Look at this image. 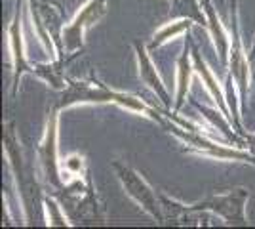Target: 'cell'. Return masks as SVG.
<instances>
[{
    "label": "cell",
    "mask_w": 255,
    "mask_h": 229,
    "mask_svg": "<svg viewBox=\"0 0 255 229\" xmlns=\"http://www.w3.org/2000/svg\"><path fill=\"white\" fill-rule=\"evenodd\" d=\"M248 189L246 187H236L227 193H219V195H210L204 201L191 205V207H183L181 212H200V210H208L231 224V226H246V203H248Z\"/></svg>",
    "instance_id": "cell-1"
},
{
    "label": "cell",
    "mask_w": 255,
    "mask_h": 229,
    "mask_svg": "<svg viewBox=\"0 0 255 229\" xmlns=\"http://www.w3.org/2000/svg\"><path fill=\"white\" fill-rule=\"evenodd\" d=\"M113 168H115L118 180H120L122 187L126 189L128 195L131 197L139 207L149 214L150 218L156 220L158 224H162V222H164V214H162L164 205L158 201V197L152 191V187H150L133 168H129L128 164H122V163H118V161H115V163H113Z\"/></svg>",
    "instance_id": "cell-2"
},
{
    "label": "cell",
    "mask_w": 255,
    "mask_h": 229,
    "mask_svg": "<svg viewBox=\"0 0 255 229\" xmlns=\"http://www.w3.org/2000/svg\"><path fill=\"white\" fill-rule=\"evenodd\" d=\"M168 130L173 132L179 140L187 143L192 151L202 153L206 157H212L217 161H240V163H252L255 164V157L250 155L248 151H242L236 147H227L223 143H215L213 140H210L208 136H204L200 132H191L181 128L179 124H170Z\"/></svg>",
    "instance_id": "cell-3"
},
{
    "label": "cell",
    "mask_w": 255,
    "mask_h": 229,
    "mask_svg": "<svg viewBox=\"0 0 255 229\" xmlns=\"http://www.w3.org/2000/svg\"><path fill=\"white\" fill-rule=\"evenodd\" d=\"M107 6H109V0H88L84 6L80 8V11L76 13L75 19L61 31L63 48L69 54H73V52L82 48L84 33L105 15Z\"/></svg>",
    "instance_id": "cell-4"
},
{
    "label": "cell",
    "mask_w": 255,
    "mask_h": 229,
    "mask_svg": "<svg viewBox=\"0 0 255 229\" xmlns=\"http://www.w3.org/2000/svg\"><path fill=\"white\" fill-rule=\"evenodd\" d=\"M236 2H233V11H231V27H233V44H231V52H229V78L234 82V86L240 94V103L246 105L248 101V92H250V63H248V55L242 46L240 38V29H238V10H236Z\"/></svg>",
    "instance_id": "cell-5"
},
{
    "label": "cell",
    "mask_w": 255,
    "mask_h": 229,
    "mask_svg": "<svg viewBox=\"0 0 255 229\" xmlns=\"http://www.w3.org/2000/svg\"><path fill=\"white\" fill-rule=\"evenodd\" d=\"M57 107L52 111L48 124H46V132L40 145H38V159L42 164L44 178L48 184L53 187L61 186V178H59V163H57Z\"/></svg>",
    "instance_id": "cell-6"
},
{
    "label": "cell",
    "mask_w": 255,
    "mask_h": 229,
    "mask_svg": "<svg viewBox=\"0 0 255 229\" xmlns=\"http://www.w3.org/2000/svg\"><path fill=\"white\" fill-rule=\"evenodd\" d=\"M117 90H111L105 84H88L78 80H69L67 90L63 92V98L57 103V109L71 107L76 103H115Z\"/></svg>",
    "instance_id": "cell-7"
},
{
    "label": "cell",
    "mask_w": 255,
    "mask_h": 229,
    "mask_svg": "<svg viewBox=\"0 0 255 229\" xmlns=\"http://www.w3.org/2000/svg\"><path fill=\"white\" fill-rule=\"evenodd\" d=\"M133 48H135V55H137L139 78H141V80H143V82H145V84L158 96L160 101L164 103V107L170 109L171 98H170V94H168V90H166V84L162 82V78H160V75L156 73L154 65H152V61H150L147 48H145L141 42H137V40L133 42Z\"/></svg>",
    "instance_id": "cell-8"
},
{
    "label": "cell",
    "mask_w": 255,
    "mask_h": 229,
    "mask_svg": "<svg viewBox=\"0 0 255 229\" xmlns=\"http://www.w3.org/2000/svg\"><path fill=\"white\" fill-rule=\"evenodd\" d=\"M8 38H10V50H11V65H13V94L17 92L19 80L25 73H34V67L27 63L25 50H23V34H21V19L19 13L11 19L8 27Z\"/></svg>",
    "instance_id": "cell-9"
},
{
    "label": "cell",
    "mask_w": 255,
    "mask_h": 229,
    "mask_svg": "<svg viewBox=\"0 0 255 229\" xmlns=\"http://www.w3.org/2000/svg\"><path fill=\"white\" fill-rule=\"evenodd\" d=\"M191 55H192V63H194V71H196V75L202 78V84L206 86V90L210 92V96L213 98V101L217 103L219 111L223 113L225 117H229V119H231V111L227 109V99H225L223 90H221V86H219L217 78L213 76L212 69L208 67V63L204 61L202 54H200L196 48H192L191 50Z\"/></svg>",
    "instance_id": "cell-10"
},
{
    "label": "cell",
    "mask_w": 255,
    "mask_h": 229,
    "mask_svg": "<svg viewBox=\"0 0 255 229\" xmlns=\"http://www.w3.org/2000/svg\"><path fill=\"white\" fill-rule=\"evenodd\" d=\"M206 11V19H208V29H210V33H212V38H213V46H215V50H217V54H219V59H221V63H229V52H231V44L233 40L229 38V34L225 31L223 23L219 19V15H217V11L213 8L212 0H200Z\"/></svg>",
    "instance_id": "cell-11"
},
{
    "label": "cell",
    "mask_w": 255,
    "mask_h": 229,
    "mask_svg": "<svg viewBox=\"0 0 255 229\" xmlns=\"http://www.w3.org/2000/svg\"><path fill=\"white\" fill-rule=\"evenodd\" d=\"M191 48L185 46L179 61H177V96H175V105H173L175 111H179L183 107L185 98L189 94V88H191V76L194 71V63H191Z\"/></svg>",
    "instance_id": "cell-12"
},
{
    "label": "cell",
    "mask_w": 255,
    "mask_h": 229,
    "mask_svg": "<svg viewBox=\"0 0 255 229\" xmlns=\"http://www.w3.org/2000/svg\"><path fill=\"white\" fill-rule=\"evenodd\" d=\"M191 21L192 19H189V17H181V19H177V21H171V23H166L164 27H160L158 31L154 33V36H152V42H150V50L152 48H158V46H162V44H166L168 40H171V38H175L177 34L185 33L189 27H191Z\"/></svg>",
    "instance_id": "cell-13"
},
{
    "label": "cell",
    "mask_w": 255,
    "mask_h": 229,
    "mask_svg": "<svg viewBox=\"0 0 255 229\" xmlns=\"http://www.w3.org/2000/svg\"><path fill=\"white\" fill-rule=\"evenodd\" d=\"M44 210L48 212V226H69V222L65 218V214L61 212V207L53 201V199H44Z\"/></svg>",
    "instance_id": "cell-14"
},
{
    "label": "cell",
    "mask_w": 255,
    "mask_h": 229,
    "mask_svg": "<svg viewBox=\"0 0 255 229\" xmlns=\"http://www.w3.org/2000/svg\"><path fill=\"white\" fill-rule=\"evenodd\" d=\"M34 73L38 76H42L46 82H50L53 88H63V76L59 73V69H53L50 67H34Z\"/></svg>",
    "instance_id": "cell-15"
},
{
    "label": "cell",
    "mask_w": 255,
    "mask_h": 229,
    "mask_svg": "<svg viewBox=\"0 0 255 229\" xmlns=\"http://www.w3.org/2000/svg\"><path fill=\"white\" fill-rule=\"evenodd\" d=\"M65 170L71 172V174H80L84 170V159L80 155H71L65 161Z\"/></svg>",
    "instance_id": "cell-16"
},
{
    "label": "cell",
    "mask_w": 255,
    "mask_h": 229,
    "mask_svg": "<svg viewBox=\"0 0 255 229\" xmlns=\"http://www.w3.org/2000/svg\"><path fill=\"white\" fill-rule=\"evenodd\" d=\"M250 57L255 61V38H254V46H252V52H250Z\"/></svg>",
    "instance_id": "cell-17"
},
{
    "label": "cell",
    "mask_w": 255,
    "mask_h": 229,
    "mask_svg": "<svg viewBox=\"0 0 255 229\" xmlns=\"http://www.w3.org/2000/svg\"><path fill=\"white\" fill-rule=\"evenodd\" d=\"M173 2H177V0H173Z\"/></svg>",
    "instance_id": "cell-18"
}]
</instances>
